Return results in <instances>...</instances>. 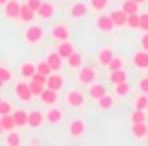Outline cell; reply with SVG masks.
<instances>
[{
    "label": "cell",
    "instance_id": "9c48e42d",
    "mask_svg": "<svg viewBox=\"0 0 148 146\" xmlns=\"http://www.w3.org/2000/svg\"><path fill=\"white\" fill-rule=\"evenodd\" d=\"M65 76H63L61 72H51L48 78H46V87H49V89H55L57 93H61L63 89H65Z\"/></svg>",
    "mask_w": 148,
    "mask_h": 146
},
{
    "label": "cell",
    "instance_id": "bcb514c9",
    "mask_svg": "<svg viewBox=\"0 0 148 146\" xmlns=\"http://www.w3.org/2000/svg\"><path fill=\"white\" fill-rule=\"evenodd\" d=\"M135 2H137V4L140 6V4H144V2H148V0H135Z\"/></svg>",
    "mask_w": 148,
    "mask_h": 146
},
{
    "label": "cell",
    "instance_id": "ffe728a7",
    "mask_svg": "<svg viewBox=\"0 0 148 146\" xmlns=\"http://www.w3.org/2000/svg\"><path fill=\"white\" fill-rule=\"evenodd\" d=\"M53 15H55V6H53L51 2H42V6H40L38 12H36V17H40L42 21H48Z\"/></svg>",
    "mask_w": 148,
    "mask_h": 146
},
{
    "label": "cell",
    "instance_id": "d6986e66",
    "mask_svg": "<svg viewBox=\"0 0 148 146\" xmlns=\"http://www.w3.org/2000/svg\"><path fill=\"white\" fill-rule=\"evenodd\" d=\"M146 133H148L146 121H137V123H131V137L135 138V141H143V138H146Z\"/></svg>",
    "mask_w": 148,
    "mask_h": 146
},
{
    "label": "cell",
    "instance_id": "9a60e30c",
    "mask_svg": "<svg viewBox=\"0 0 148 146\" xmlns=\"http://www.w3.org/2000/svg\"><path fill=\"white\" fill-rule=\"evenodd\" d=\"M63 108H59V106H48V112H46V121L48 123H51V125H57V123H61L63 121Z\"/></svg>",
    "mask_w": 148,
    "mask_h": 146
},
{
    "label": "cell",
    "instance_id": "c3c4849f",
    "mask_svg": "<svg viewBox=\"0 0 148 146\" xmlns=\"http://www.w3.org/2000/svg\"><path fill=\"white\" fill-rule=\"evenodd\" d=\"M2 86H4V82H2V80H0V91H2Z\"/></svg>",
    "mask_w": 148,
    "mask_h": 146
},
{
    "label": "cell",
    "instance_id": "7402d4cb",
    "mask_svg": "<svg viewBox=\"0 0 148 146\" xmlns=\"http://www.w3.org/2000/svg\"><path fill=\"white\" fill-rule=\"evenodd\" d=\"M34 72H36V63H32V61H25V63L19 64V74H21L23 80H31L34 76Z\"/></svg>",
    "mask_w": 148,
    "mask_h": 146
},
{
    "label": "cell",
    "instance_id": "44dd1931",
    "mask_svg": "<svg viewBox=\"0 0 148 146\" xmlns=\"http://www.w3.org/2000/svg\"><path fill=\"white\" fill-rule=\"evenodd\" d=\"M127 15H129V13H127L123 8H118V10H114V12L110 13V17H112V21H114V25H116V29H122V27H125Z\"/></svg>",
    "mask_w": 148,
    "mask_h": 146
},
{
    "label": "cell",
    "instance_id": "ac0fdd59",
    "mask_svg": "<svg viewBox=\"0 0 148 146\" xmlns=\"http://www.w3.org/2000/svg\"><path fill=\"white\" fill-rule=\"evenodd\" d=\"M87 93H89V99L97 101V99H101L103 95L108 93V89L105 87V84H99V82L95 80L93 84H89V86H87Z\"/></svg>",
    "mask_w": 148,
    "mask_h": 146
},
{
    "label": "cell",
    "instance_id": "7dc6e473",
    "mask_svg": "<svg viewBox=\"0 0 148 146\" xmlns=\"http://www.w3.org/2000/svg\"><path fill=\"white\" fill-rule=\"evenodd\" d=\"M6 2H8V0H0V6H4Z\"/></svg>",
    "mask_w": 148,
    "mask_h": 146
},
{
    "label": "cell",
    "instance_id": "484cf974",
    "mask_svg": "<svg viewBox=\"0 0 148 146\" xmlns=\"http://www.w3.org/2000/svg\"><path fill=\"white\" fill-rule=\"evenodd\" d=\"M131 93V86H129V82H120V84H114V95L116 97H120V99H125L127 95Z\"/></svg>",
    "mask_w": 148,
    "mask_h": 146
},
{
    "label": "cell",
    "instance_id": "681fc988",
    "mask_svg": "<svg viewBox=\"0 0 148 146\" xmlns=\"http://www.w3.org/2000/svg\"><path fill=\"white\" fill-rule=\"evenodd\" d=\"M144 112H146V116H148V104H146V108H144Z\"/></svg>",
    "mask_w": 148,
    "mask_h": 146
},
{
    "label": "cell",
    "instance_id": "d4e9b609",
    "mask_svg": "<svg viewBox=\"0 0 148 146\" xmlns=\"http://www.w3.org/2000/svg\"><path fill=\"white\" fill-rule=\"evenodd\" d=\"M66 64H69L70 69L72 70H78L80 66H82L84 64V57H82V53L80 51H76V49H74L72 53H70V57L69 59H66Z\"/></svg>",
    "mask_w": 148,
    "mask_h": 146
},
{
    "label": "cell",
    "instance_id": "4dcf8cb0",
    "mask_svg": "<svg viewBox=\"0 0 148 146\" xmlns=\"http://www.w3.org/2000/svg\"><path fill=\"white\" fill-rule=\"evenodd\" d=\"M146 104H148V93H143V91H140L135 99H133V108L144 110V108H146Z\"/></svg>",
    "mask_w": 148,
    "mask_h": 146
},
{
    "label": "cell",
    "instance_id": "603a6c76",
    "mask_svg": "<svg viewBox=\"0 0 148 146\" xmlns=\"http://www.w3.org/2000/svg\"><path fill=\"white\" fill-rule=\"evenodd\" d=\"M55 49H57V53H59V55L66 61L70 57V53L74 51V44L69 42V40H65V42H57V47H55Z\"/></svg>",
    "mask_w": 148,
    "mask_h": 146
},
{
    "label": "cell",
    "instance_id": "7a4b0ae2",
    "mask_svg": "<svg viewBox=\"0 0 148 146\" xmlns=\"http://www.w3.org/2000/svg\"><path fill=\"white\" fill-rule=\"evenodd\" d=\"M87 13H89V6L86 2H74V4H69V8H66V17L72 21H80Z\"/></svg>",
    "mask_w": 148,
    "mask_h": 146
},
{
    "label": "cell",
    "instance_id": "ee69618b",
    "mask_svg": "<svg viewBox=\"0 0 148 146\" xmlns=\"http://www.w3.org/2000/svg\"><path fill=\"white\" fill-rule=\"evenodd\" d=\"M46 78H48V76H44V74H40V72H34V76H32L31 80H34V82H40V84H44V86H46Z\"/></svg>",
    "mask_w": 148,
    "mask_h": 146
},
{
    "label": "cell",
    "instance_id": "7c38bea8",
    "mask_svg": "<svg viewBox=\"0 0 148 146\" xmlns=\"http://www.w3.org/2000/svg\"><path fill=\"white\" fill-rule=\"evenodd\" d=\"M114 55L116 53L110 49V47H101L99 51H97V63H99V66H103V69H108L110 63H112Z\"/></svg>",
    "mask_w": 148,
    "mask_h": 146
},
{
    "label": "cell",
    "instance_id": "4316f807",
    "mask_svg": "<svg viewBox=\"0 0 148 146\" xmlns=\"http://www.w3.org/2000/svg\"><path fill=\"white\" fill-rule=\"evenodd\" d=\"M12 116H13V121H15V127H27L29 112H25V110H13Z\"/></svg>",
    "mask_w": 148,
    "mask_h": 146
},
{
    "label": "cell",
    "instance_id": "d590c367",
    "mask_svg": "<svg viewBox=\"0 0 148 146\" xmlns=\"http://www.w3.org/2000/svg\"><path fill=\"white\" fill-rule=\"evenodd\" d=\"M122 8L125 10L127 13H139V4H137L135 0H123Z\"/></svg>",
    "mask_w": 148,
    "mask_h": 146
},
{
    "label": "cell",
    "instance_id": "f5cc1de1",
    "mask_svg": "<svg viewBox=\"0 0 148 146\" xmlns=\"http://www.w3.org/2000/svg\"><path fill=\"white\" fill-rule=\"evenodd\" d=\"M0 101H2V97H0Z\"/></svg>",
    "mask_w": 148,
    "mask_h": 146
},
{
    "label": "cell",
    "instance_id": "d6a6232c",
    "mask_svg": "<svg viewBox=\"0 0 148 146\" xmlns=\"http://www.w3.org/2000/svg\"><path fill=\"white\" fill-rule=\"evenodd\" d=\"M36 72L44 74V76H49L53 70H51V66H49V63H48L46 59H40L38 63H36Z\"/></svg>",
    "mask_w": 148,
    "mask_h": 146
},
{
    "label": "cell",
    "instance_id": "8fae6325",
    "mask_svg": "<svg viewBox=\"0 0 148 146\" xmlns=\"http://www.w3.org/2000/svg\"><path fill=\"white\" fill-rule=\"evenodd\" d=\"M46 123V114L42 110H31L29 112V120H27V127L31 129H40Z\"/></svg>",
    "mask_w": 148,
    "mask_h": 146
},
{
    "label": "cell",
    "instance_id": "52a82bcc",
    "mask_svg": "<svg viewBox=\"0 0 148 146\" xmlns=\"http://www.w3.org/2000/svg\"><path fill=\"white\" fill-rule=\"evenodd\" d=\"M13 93H15V97H17L19 101H23V103H31L32 97H34V95L31 93V87H29V80H21V82L15 84Z\"/></svg>",
    "mask_w": 148,
    "mask_h": 146
},
{
    "label": "cell",
    "instance_id": "277c9868",
    "mask_svg": "<svg viewBox=\"0 0 148 146\" xmlns=\"http://www.w3.org/2000/svg\"><path fill=\"white\" fill-rule=\"evenodd\" d=\"M66 133H69L70 138H82L84 135L87 133V123H86V120H82V118H74V120H70Z\"/></svg>",
    "mask_w": 148,
    "mask_h": 146
},
{
    "label": "cell",
    "instance_id": "7bdbcfd3",
    "mask_svg": "<svg viewBox=\"0 0 148 146\" xmlns=\"http://www.w3.org/2000/svg\"><path fill=\"white\" fill-rule=\"evenodd\" d=\"M139 89L143 91V93H148V76H144V78L139 80Z\"/></svg>",
    "mask_w": 148,
    "mask_h": 146
},
{
    "label": "cell",
    "instance_id": "60d3db41",
    "mask_svg": "<svg viewBox=\"0 0 148 146\" xmlns=\"http://www.w3.org/2000/svg\"><path fill=\"white\" fill-rule=\"evenodd\" d=\"M140 30L148 32V13H140Z\"/></svg>",
    "mask_w": 148,
    "mask_h": 146
},
{
    "label": "cell",
    "instance_id": "ab89813d",
    "mask_svg": "<svg viewBox=\"0 0 148 146\" xmlns=\"http://www.w3.org/2000/svg\"><path fill=\"white\" fill-rule=\"evenodd\" d=\"M0 80H2V82H10V80H12V70L10 69H6V66H0Z\"/></svg>",
    "mask_w": 148,
    "mask_h": 146
},
{
    "label": "cell",
    "instance_id": "5bb4252c",
    "mask_svg": "<svg viewBox=\"0 0 148 146\" xmlns=\"http://www.w3.org/2000/svg\"><path fill=\"white\" fill-rule=\"evenodd\" d=\"M40 103L44 104V106H53V104L59 101V93H57L55 89H49V87H44V91L40 93Z\"/></svg>",
    "mask_w": 148,
    "mask_h": 146
},
{
    "label": "cell",
    "instance_id": "30bf717a",
    "mask_svg": "<svg viewBox=\"0 0 148 146\" xmlns=\"http://www.w3.org/2000/svg\"><path fill=\"white\" fill-rule=\"evenodd\" d=\"M19 10H21L19 0H8V2L2 6V15H4L6 19H19Z\"/></svg>",
    "mask_w": 148,
    "mask_h": 146
},
{
    "label": "cell",
    "instance_id": "e575fe53",
    "mask_svg": "<svg viewBox=\"0 0 148 146\" xmlns=\"http://www.w3.org/2000/svg\"><path fill=\"white\" fill-rule=\"evenodd\" d=\"M137 121H146V112L139 110V108H133V112H131V123H137Z\"/></svg>",
    "mask_w": 148,
    "mask_h": 146
},
{
    "label": "cell",
    "instance_id": "f35d334b",
    "mask_svg": "<svg viewBox=\"0 0 148 146\" xmlns=\"http://www.w3.org/2000/svg\"><path fill=\"white\" fill-rule=\"evenodd\" d=\"M123 64H125V61H123L122 57H116V55H114V59H112V63H110L108 69L110 70H118V69H123Z\"/></svg>",
    "mask_w": 148,
    "mask_h": 146
},
{
    "label": "cell",
    "instance_id": "b9f144b4",
    "mask_svg": "<svg viewBox=\"0 0 148 146\" xmlns=\"http://www.w3.org/2000/svg\"><path fill=\"white\" fill-rule=\"evenodd\" d=\"M42 2L44 0H27V6H29L31 10H34V12H38V8L42 6Z\"/></svg>",
    "mask_w": 148,
    "mask_h": 146
},
{
    "label": "cell",
    "instance_id": "83f0119b",
    "mask_svg": "<svg viewBox=\"0 0 148 146\" xmlns=\"http://www.w3.org/2000/svg\"><path fill=\"white\" fill-rule=\"evenodd\" d=\"M110 84H120V82H125L127 80V72L125 69H118V70H110V76H108Z\"/></svg>",
    "mask_w": 148,
    "mask_h": 146
},
{
    "label": "cell",
    "instance_id": "5b68a950",
    "mask_svg": "<svg viewBox=\"0 0 148 146\" xmlns=\"http://www.w3.org/2000/svg\"><path fill=\"white\" fill-rule=\"evenodd\" d=\"M23 36H25V42H29V44H40L44 40V29L40 25L29 23V27L25 29Z\"/></svg>",
    "mask_w": 148,
    "mask_h": 146
},
{
    "label": "cell",
    "instance_id": "3957f363",
    "mask_svg": "<svg viewBox=\"0 0 148 146\" xmlns=\"http://www.w3.org/2000/svg\"><path fill=\"white\" fill-rule=\"evenodd\" d=\"M65 103L69 104L70 108H76V110H80V108L86 106V95L82 93L80 89H69L65 95Z\"/></svg>",
    "mask_w": 148,
    "mask_h": 146
},
{
    "label": "cell",
    "instance_id": "836d02e7",
    "mask_svg": "<svg viewBox=\"0 0 148 146\" xmlns=\"http://www.w3.org/2000/svg\"><path fill=\"white\" fill-rule=\"evenodd\" d=\"M6 144H10V146H17V144H21V135H19L15 129L8 131V137H6Z\"/></svg>",
    "mask_w": 148,
    "mask_h": 146
},
{
    "label": "cell",
    "instance_id": "2e32d148",
    "mask_svg": "<svg viewBox=\"0 0 148 146\" xmlns=\"http://www.w3.org/2000/svg\"><path fill=\"white\" fill-rule=\"evenodd\" d=\"M131 64L135 66V69H148V51L140 47L139 51L133 53L131 57Z\"/></svg>",
    "mask_w": 148,
    "mask_h": 146
},
{
    "label": "cell",
    "instance_id": "8d00e7d4",
    "mask_svg": "<svg viewBox=\"0 0 148 146\" xmlns=\"http://www.w3.org/2000/svg\"><path fill=\"white\" fill-rule=\"evenodd\" d=\"M29 87H31V93L34 95V97H40V93L44 91V84H40V82H34V80H29Z\"/></svg>",
    "mask_w": 148,
    "mask_h": 146
},
{
    "label": "cell",
    "instance_id": "74e56055",
    "mask_svg": "<svg viewBox=\"0 0 148 146\" xmlns=\"http://www.w3.org/2000/svg\"><path fill=\"white\" fill-rule=\"evenodd\" d=\"M13 112V104L10 101H0V116H6V114H12Z\"/></svg>",
    "mask_w": 148,
    "mask_h": 146
},
{
    "label": "cell",
    "instance_id": "f1b7e54d",
    "mask_svg": "<svg viewBox=\"0 0 148 146\" xmlns=\"http://www.w3.org/2000/svg\"><path fill=\"white\" fill-rule=\"evenodd\" d=\"M125 27L129 30H140V15L139 13H129V15H127Z\"/></svg>",
    "mask_w": 148,
    "mask_h": 146
},
{
    "label": "cell",
    "instance_id": "cb8c5ba5",
    "mask_svg": "<svg viewBox=\"0 0 148 146\" xmlns=\"http://www.w3.org/2000/svg\"><path fill=\"white\" fill-rule=\"evenodd\" d=\"M34 19H36V12H34V10H31L27 4H23L21 10H19V21H23V23L29 25V23H32Z\"/></svg>",
    "mask_w": 148,
    "mask_h": 146
},
{
    "label": "cell",
    "instance_id": "4fadbf2b",
    "mask_svg": "<svg viewBox=\"0 0 148 146\" xmlns=\"http://www.w3.org/2000/svg\"><path fill=\"white\" fill-rule=\"evenodd\" d=\"M46 61L49 63V66H51L53 72H63V66H65V59H63V57L57 53V49H55V51H49L48 55H46Z\"/></svg>",
    "mask_w": 148,
    "mask_h": 146
},
{
    "label": "cell",
    "instance_id": "e0dca14e",
    "mask_svg": "<svg viewBox=\"0 0 148 146\" xmlns=\"http://www.w3.org/2000/svg\"><path fill=\"white\" fill-rule=\"evenodd\" d=\"M116 95H110V93H106V95H103L101 99H97V108H99L101 112H108V110H112L114 106H116Z\"/></svg>",
    "mask_w": 148,
    "mask_h": 146
},
{
    "label": "cell",
    "instance_id": "816d5d0a",
    "mask_svg": "<svg viewBox=\"0 0 148 146\" xmlns=\"http://www.w3.org/2000/svg\"><path fill=\"white\" fill-rule=\"evenodd\" d=\"M146 142H148V133H146Z\"/></svg>",
    "mask_w": 148,
    "mask_h": 146
},
{
    "label": "cell",
    "instance_id": "1f68e13d",
    "mask_svg": "<svg viewBox=\"0 0 148 146\" xmlns=\"http://www.w3.org/2000/svg\"><path fill=\"white\" fill-rule=\"evenodd\" d=\"M0 125H2V129H4L6 133H8V131H12V129H15V121H13V116H12V114L0 116Z\"/></svg>",
    "mask_w": 148,
    "mask_h": 146
},
{
    "label": "cell",
    "instance_id": "f6af8a7d",
    "mask_svg": "<svg viewBox=\"0 0 148 146\" xmlns=\"http://www.w3.org/2000/svg\"><path fill=\"white\" fill-rule=\"evenodd\" d=\"M140 47L148 51V32H144V34L140 36Z\"/></svg>",
    "mask_w": 148,
    "mask_h": 146
},
{
    "label": "cell",
    "instance_id": "f546056e",
    "mask_svg": "<svg viewBox=\"0 0 148 146\" xmlns=\"http://www.w3.org/2000/svg\"><path fill=\"white\" fill-rule=\"evenodd\" d=\"M110 6V0H89V10L93 12H105L108 10Z\"/></svg>",
    "mask_w": 148,
    "mask_h": 146
},
{
    "label": "cell",
    "instance_id": "ba28073f",
    "mask_svg": "<svg viewBox=\"0 0 148 146\" xmlns=\"http://www.w3.org/2000/svg\"><path fill=\"white\" fill-rule=\"evenodd\" d=\"M49 34L55 42H65V40H70V29L65 23H55L49 30Z\"/></svg>",
    "mask_w": 148,
    "mask_h": 146
},
{
    "label": "cell",
    "instance_id": "8992f818",
    "mask_svg": "<svg viewBox=\"0 0 148 146\" xmlns=\"http://www.w3.org/2000/svg\"><path fill=\"white\" fill-rule=\"evenodd\" d=\"M76 78H78V84L80 86H89V84H93L97 80V70L93 69V66H80L78 69V74H76Z\"/></svg>",
    "mask_w": 148,
    "mask_h": 146
},
{
    "label": "cell",
    "instance_id": "6da1fadb",
    "mask_svg": "<svg viewBox=\"0 0 148 146\" xmlns=\"http://www.w3.org/2000/svg\"><path fill=\"white\" fill-rule=\"evenodd\" d=\"M93 25H95L97 32H101V34H110V32L116 29V25H114L112 17H110V13H103V12L97 13L95 23H93Z\"/></svg>",
    "mask_w": 148,
    "mask_h": 146
},
{
    "label": "cell",
    "instance_id": "f907efd6",
    "mask_svg": "<svg viewBox=\"0 0 148 146\" xmlns=\"http://www.w3.org/2000/svg\"><path fill=\"white\" fill-rule=\"evenodd\" d=\"M2 133H4V129H2V125H0V135H2Z\"/></svg>",
    "mask_w": 148,
    "mask_h": 146
}]
</instances>
